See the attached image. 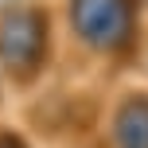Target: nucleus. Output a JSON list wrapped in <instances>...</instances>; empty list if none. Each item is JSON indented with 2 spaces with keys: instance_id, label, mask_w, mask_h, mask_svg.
Here are the masks:
<instances>
[{
  "instance_id": "7ed1b4c3",
  "label": "nucleus",
  "mask_w": 148,
  "mask_h": 148,
  "mask_svg": "<svg viewBox=\"0 0 148 148\" xmlns=\"http://www.w3.org/2000/svg\"><path fill=\"white\" fill-rule=\"evenodd\" d=\"M117 144L121 148H148V101L133 97L117 113Z\"/></svg>"
},
{
  "instance_id": "20e7f679",
  "label": "nucleus",
  "mask_w": 148,
  "mask_h": 148,
  "mask_svg": "<svg viewBox=\"0 0 148 148\" xmlns=\"http://www.w3.org/2000/svg\"><path fill=\"white\" fill-rule=\"evenodd\" d=\"M0 148H20L16 140H8V136H0Z\"/></svg>"
},
{
  "instance_id": "f03ea898",
  "label": "nucleus",
  "mask_w": 148,
  "mask_h": 148,
  "mask_svg": "<svg viewBox=\"0 0 148 148\" xmlns=\"http://www.w3.org/2000/svg\"><path fill=\"white\" fill-rule=\"evenodd\" d=\"M39 51H43V23H39V16H12L0 27V59L12 70L35 66Z\"/></svg>"
},
{
  "instance_id": "f257e3e1",
  "label": "nucleus",
  "mask_w": 148,
  "mask_h": 148,
  "mask_svg": "<svg viewBox=\"0 0 148 148\" xmlns=\"http://www.w3.org/2000/svg\"><path fill=\"white\" fill-rule=\"evenodd\" d=\"M129 0H74V23L97 47H113L129 31Z\"/></svg>"
}]
</instances>
